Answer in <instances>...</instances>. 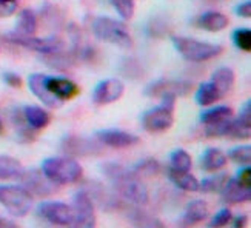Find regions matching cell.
Here are the masks:
<instances>
[{
  "label": "cell",
  "mask_w": 251,
  "mask_h": 228,
  "mask_svg": "<svg viewBox=\"0 0 251 228\" xmlns=\"http://www.w3.org/2000/svg\"><path fill=\"white\" fill-rule=\"evenodd\" d=\"M73 213H74V227L79 228H93L96 227V205L85 190H79L73 196Z\"/></svg>",
  "instance_id": "9c48e42d"
},
{
  "label": "cell",
  "mask_w": 251,
  "mask_h": 228,
  "mask_svg": "<svg viewBox=\"0 0 251 228\" xmlns=\"http://www.w3.org/2000/svg\"><path fill=\"white\" fill-rule=\"evenodd\" d=\"M231 218H233L231 210H230V208H222V210L211 219V222L208 224V227H214V228H216V227H225L228 222H231Z\"/></svg>",
  "instance_id": "ab89813d"
},
{
  "label": "cell",
  "mask_w": 251,
  "mask_h": 228,
  "mask_svg": "<svg viewBox=\"0 0 251 228\" xmlns=\"http://www.w3.org/2000/svg\"><path fill=\"white\" fill-rule=\"evenodd\" d=\"M174 47L179 51V54L190 62H205L217 57L224 51L221 45L216 43H208L202 40H196L190 37H182V36H173L171 37Z\"/></svg>",
  "instance_id": "277c9868"
},
{
  "label": "cell",
  "mask_w": 251,
  "mask_h": 228,
  "mask_svg": "<svg viewBox=\"0 0 251 228\" xmlns=\"http://www.w3.org/2000/svg\"><path fill=\"white\" fill-rule=\"evenodd\" d=\"M228 22H230L228 17L219 13V11H208V13H203L202 16L196 19V26L205 31L217 32L225 29L228 26Z\"/></svg>",
  "instance_id": "44dd1931"
},
{
  "label": "cell",
  "mask_w": 251,
  "mask_h": 228,
  "mask_svg": "<svg viewBox=\"0 0 251 228\" xmlns=\"http://www.w3.org/2000/svg\"><path fill=\"white\" fill-rule=\"evenodd\" d=\"M219 99H222V94L217 91V88L211 82L199 85V90H198V93H196V102H198L201 106L213 105Z\"/></svg>",
  "instance_id": "f546056e"
},
{
  "label": "cell",
  "mask_w": 251,
  "mask_h": 228,
  "mask_svg": "<svg viewBox=\"0 0 251 228\" xmlns=\"http://www.w3.org/2000/svg\"><path fill=\"white\" fill-rule=\"evenodd\" d=\"M148 32L151 36H154V37H160L165 34V29H163V24L159 20V22H154V24H151L148 25Z\"/></svg>",
  "instance_id": "f6af8a7d"
},
{
  "label": "cell",
  "mask_w": 251,
  "mask_h": 228,
  "mask_svg": "<svg viewBox=\"0 0 251 228\" xmlns=\"http://www.w3.org/2000/svg\"><path fill=\"white\" fill-rule=\"evenodd\" d=\"M121 70H122L124 76H126V77H129V79H137V77H140L142 74H144V68L140 67L139 60H136V59L124 60Z\"/></svg>",
  "instance_id": "f35d334b"
},
{
  "label": "cell",
  "mask_w": 251,
  "mask_h": 228,
  "mask_svg": "<svg viewBox=\"0 0 251 228\" xmlns=\"http://www.w3.org/2000/svg\"><path fill=\"white\" fill-rule=\"evenodd\" d=\"M231 221H233V227H236V228H242L247 224V218L244 214L242 216H236V218H231Z\"/></svg>",
  "instance_id": "bcb514c9"
},
{
  "label": "cell",
  "mask_w": 251,
  "mask_h": 228,
  "mask_svg": "<svg viewBox=\"0 0 251 228\" xmlns=\"http://www.w3.org/2000/svg\"><path fill=\"white\" fill-rule=\"evenodd\" d=\"M42 173L56 185L79 182L83 168L73 157H50L42 162Z\"/></svg>",
  "instance_id": "7a4b0ae2"
},
{
  "label": "cell",
  "mask_w": 251,
  "mask_h": 228,
  "mask_svg": "<svg viewBox=\"0 0 251 228\" xmlns=\"http://www.w3.org/2000/svg\"><path fill=\"white\" fill-rule=\"evenodd\" d=\"M93 32L94 36L106 43H113L124 50L133 48V37H131L128 28L116 19L111 17H97L93 22Z\"/></svg>",
  "instance_id": "3957f363"
},
{
  "label": "cell",
  "mask_w": 251,
  "mask_h": 228,
  "mask_svg": "<svg viewBox=\"0 0 251 228\" xmlns=\"http://www.w3.org/2000/svg\"><path fill=\"white\" fill-rule=\"evenodd\" d=\"M222 201L225 203H242L251 199V187H245L236 177H228L225 187L222 188Z\"/></svg>",
  "instance_id": "d6986e66"
},
{
  "label": "cell",
  "mask_w": 251,
  "mask_h": 228,
  "mask_svg": "<svg viewBox=\"0 0 251 228\" xmlns=\"http://www.w3.org/2000/svg\"><path fill=\"white\" fill-rule=\"evenodd\" d=\"M19 180L22 183V187L28 190L32 196L47 198L57 191V185L43 175L42 170L40 171L39 170H24Z\"/></svg>",
  "instance_id": "30bf717a"
},
{
  "label": "cell",
  "mask_w": 251,
  "mask_h": 228,
  "mask_svg": "<svg viewBox=\"0 0 251 228\" xmlns=\"http://www.w3.org/2000/svg\"><path fill=\"white\" fill-rule=\"evenodd\" d=\"M236 14H237V16H241V17H244V19L251 17V2H250V0H247V2H244V3H241V5H237V8H236Z\"/></svg>",
  "instance_id": "ee69618b"
},
{
  "label": "cell",
  "mask_w": 251,
  "mask_h": 228,
  "mask_svg": "<svg viewBox=\"0 0 251 228\" xmlns=\"http://www.w3.org/2000/svg\"><path fill=\"white\" fill-rule=\"evenodd\" d=\"M62 151L71 157H86L97 156L102 151L100 142L91 137L68 136L62 140Z\"/></svg>",
  "instance_id": "8fae6325"
},
{
  "label": "cell",
  "mask_w": 251,
  "mask_h": 228,
  "mask_svg": "<svg viewBox=\"0 0 251 228\" xmlns=\"http://www.w3.org/2000/svg\"><path fill=\"white\" fill-rule=\"evenodd\" d=\"M230 159L236 164H241V165H250V160H251V147L250 145H242V147H234L230 150L228 153Z\"/></svg>",
  "instance_id": "8d00e7d4"
},
{
  "label": "cell",
  "mask_w": 251,
  "mask_h": 228,
  "mask_svg": "<svg viewBox=\"0 0 251 228\" xmlns=\"http://www.w3.org/2000/svg\"><path fill=\"white\" fill-rule=\"evenodd\" d=\"M42 59L48 67L59 70V71H67L73 67V63L75 62V57L73 52L67 51H57V52H51V54H42Z\"/></svg>",
  "instance_id": "cb8c5ba5"
},
{
  "label": "cell",
  "mask_w": 251,
  "mask_h": 228,
  "mask_svg": "<svg viewBox=\"0 0 251 228\" xmlns=\"http://www.w3.org/2000/svg\"><path fill=\"white\" fill-rule=\"evenodd\" d=\"M234 116L233 110L230 106H214L211 110H206L201 114L199 121L202 125L208 127V125H216V124H221L225 122L228 119H231Z\"/></svg>",
  "instance_id": "83f0119b"
},
{
  "label": "cell",
  "mask_w": 251,
  "mask_h": 228,
  "mask_svg": "<svg viewBox=\"0 0 251 228\" xmlns=\"http://www.w3.org/2000/svg\"><path fill=\"white\" fill-rule=\"evenodd\" d=\"M24 110V116L26 119V122L31 128L34 129H42L48 127L50 124V113L47 110H43V108H39L36 105H28L25 108H22Z\"/></svg>",
  "instance_id": "484cf974"
},
{
  "label": "cell",
  "mask_w": 251,
  "mask_h": 228,
  "mask_svg": "<svg viewBox=\"0 0 251 228\" xmlns=\"http://www.w3.org/2000/svg\"><path fill=\"white\" fill-rule=\"evenodd\" d=\"M42 19H43V22H45V25L48 28H52V29L60 28L62 24H63V14H62V11L56 5H51V3L43 5Z\"/></svg>",
  "instance_id": "1f68e13d"
},
{
  "label": "cell",
  "mask_w": 251,
  "mask_h": 228,
  "mask_svg": "<svg viewBox=\"0 0 251 228\" xmlns=\"http://www.w3.org/2000/svg\"><path fill=\"white\" fill-rule=\"evenodd\" d=\"M5 40L9 43H14L17 47L26 48L31 51H36L39 54H51V52H57L63 50L65 43L62 39L52 36V37H36L32 36H24L19 34L16 31H11L5 34Z\"/></svg>",
  "instance_id": "52a82bcc"
},
{
  "label": "cell",
  "mask_w": 251,
  "mask_h": 228,
  "mask_svg": "<svg viewBox=\"0 0 251 228\" xmlns=\"http://www.w3.org/2000/svg\"><path fill=\"white\" fill-rule=\"evenodd\" d=\"M96 139L102 145L111 148H129L140 142V139L137 136L122 131V129H102V131L96 133Z\"/></svg>",
  "instance_id": "9a60e30c"
},
{
  "label": "cell",
  "mask_w": 251,
  "mask_h": 228,
  "mask_svg": "<svg viewBox=\"0 0 251 228\" xmlns=\"http://www.w3.org/2000/svg\"><path fill=\"white\" fill-rule=\"evenodd\" d=\"M193 90V83L187 80H170V79H160L152 82L145 88V94L150 97H162L163 96H187Z\"/></svg>",
  "instance_id": "7c38bea8"
},
{
  "label": "cell",
  "mask_w": 251,
  "mask_h": 228,
  "mask_svg": "<svg viewBox=\"0 0 251 228\" xmlns=\"http://www.w3.org/2000/svg\"><path fill=\"white\" fill-rule=\"evenodd\" d=\"M19 6V0H0V19L11 17Z\"/></svg>",
  "instance_id": "60d3db41"
},
{
  "label": "cell",
  "mask_w": 251,
  "mask_h": 228,
  "mask_svg": "<svg viewBox=\"0 0 251 228\" xmlns=\"http://www.w3.org/2000/svg\"><path fill=\"white\" fill-rule=\"evenodd\" d=\"M17 225L14 222H9L3 218H0V228H16Z\"/></svg>",
  "instance_id": "7dc6e473"
},
{
  "label": "cell",
  "mask_w": 251,
  "mask_h": 228,
  "mask_svg": "<svg viewBox=\"0 0 251 228\" xmlns=\"http://www.w3.org/2000/svg\"><path fill=\"white\" fill-rule=\"evenodd\" d=\"M128 218L137 227H151V228L163 227V224L157 218H154V216H151L150 213H147L144 210H139V208H131V211L128 213Z\"/></svg>",
  "instance_id": "d6a6232c"
},
{
  "label": "cell",
  "mask_w": 251,
  "mask_h": 228,
  "mask_svg": "<svg viewBox=\"0 0 251 228\" xmlns=\"http://www.w3.org/2000/svg\"><path fill=\"white\" fill-rule=\"evenodd\" d=\"M9 121L14 128V137L20 144H31L36 140L37 129L31 128L24 116V110L22 108H14L9 111Z\"/></svg>",
  "instance_id": "2e32d148"
},
{
  "label": "cell",
  "mask_w": 251,
  "mask_h": 228,
  "mask_svg": "<svg viewBox=\"0 0 251 228\" xmlns=\"http://www.w3.org/2000/svg\"><path fill=\"white\" fill-rule=\"evenodd\" d=\"M103 175L111 180L119 198L134 205H147L150 201L147 187L139 180L133 170H128L116 162H106L102 165Z\"/></svg>",
  "instance_id": "6da1fadb"
},
{
  "label": "cell",
  "mask_w": 251,
  "mask_h": 228,
  "mask_svg": "<svg viewBox=\"0 0 251 228\" xmlns=\"http://www.w3.org/2000/svg\"><path fill=\"white\" fill-rule=\"evenodd\" d=\"M3 131V124H2V119H0V133Z\"/></svg>",
  "instance_id": "c3c4849f"
},
{
  "label": "cell",
  "mask_w": 251,
  "mask_h": 228,
  "mask_svg": "<svg viewBox=\"0 0 251 228\" xmlns=\"http://www.w3.org/2000/svg\"><path fill=\"white\" fill-rule=\"evenodd\" d=\"M170 164H171V168H174V170L190 171L191 165H193V160H191L190 153H187L185 150H176V151H173L170 156Z\"/></svg>",
  "instance_id": "e575fe53"
},
{
  "label": "cell",
  "mask_w": 251,
  "mask_h": 228,
  "mask_svg": "<svg viewBox=\"0 0 251 228\" xmlns=\"http://www.w3.org/2000/svg\"><path fill=\"white\" fill-rule=\"evenodd\" d=\"M234 45L245 52L251 51V29L250 28H239L233 32Z\"/></svg>",
  "instance_id": "d590c367"
},
{
  "label": "cell",
  "mask_w": 251,
  "mask_h": 228,
  "mask_svg": "<svg viewBox=\"0 0 251 228\" xmlns=\"http://www.w3.org/2000/svg\"><path fill=\"white\" fill-rule=\"evenodd\" d=\"M236 179L242 183L245 187H251V168L250 165H245V168H242L239 171V175L236 176Z\"/></svg>",
  "instance_id": "7bdbcfd3"
},
{
  "label": "cell",
  "mask_w": 251,
  "mask_h": 228,
  "mask_svg": "<svg viewBox=\"0 0 251 228\" xmlns=\"http://www.w3.org/2000/svg\"><path fill=\"white\" fill-rule=\"evenodd\" d=\"M208 203H206L205 201H193L188 203L187 210H185L183 216L180 218L179 221V225L180 227H193V225H198L199 222L205 221L206 218H208Z\"/></svg>",
  "instance_id": "ffe728a7"
},
{
  "label": "cell",
  "mask_w": 251,
  "mask_h": 228,
  "mask_svg": "<svg viewBox=\"0 0 251 228\" xmlns=\"http://www.w3.org/2000/svg\"><path fill=\"white\" fill-rule=\"evenodd\" d=\"M110 2L124 20H129L134 16V0H110Z\"/></svg>",
  "instance_id": "74e56055"
},
{
  "label": "cell",
  "mask_w": 251,
  "mask_h": 228,
  "mask_svg": "<svg viewBox=\"0 0 251 228\" xmlns=\"http://www.w3.org/2000/svg\"><path fill=\"white\" fill-rule=\"evenodd\" d=\"M37 214L57 227H74V213L71 205L60 201H45L37 207Z\"/></svg>",
  "instance_id": "ba28073f"
},
{
  "label": "cell",
  "mask_w": 251,
  "mask_h": 228,
  "mask_svg": "<svg viewBox=\"0 0 251 228\" xmlns=\"http://www.w3.org/2000/svg\"><path fill=\"white\" fill-rule=\"evenodd\" d=\"M174 106L176 96H163L162 103L142 116V125L150 133H163L171 128L174 122Z\"/></svg>",
  "instance_id": "5b68a950"
},
{
  "label": "cell",
  "mask_w": 251,
  "mask_h": 228,
  "mask_svg": "<svg viewBox=\"0 0 251 228\" xmlns=\"http://www.w3.org/2000/svg\"><path fill=\"white\" fill-rule=\"evenodd\" d=\"M3 80L8 86H13V88H20V86L24 85V80H22L20 76L14 73H5Z\"/></svg>",
  "instance_id": "b9f144b4"
},
{
  "label": "cell",
  "mask_w": 251,
  "mask_h": 228,
  "mask_svg": "<svg viewBox=\"0 0 251 228\" xmlns=\"http://www.w3.org/2000/svg\"><path fill=\"white\" fill-rule=\"evenodd\" d=\"M136 175L140 177H152V176H157L160 173V164L156 159H142L140 162L134 165L133 170Z\"/></svg>",
  "instance_id": "836d02e7"
},
{
  "label": "cell",
  "mask_w": 251,
  "mask_h": 228,
  "mask_svg": "<svg viewBox=\"0 0 251 228\" xmlns=\"http://www.w3.org/2000/svg\"><path fill=\"white\" fill-rule=\"evenodd\" d=\"M210 82L216 86L217 91H219L222 96H225L231 91L233 85H234V73L231 68L221 67L213 73Z\"/></svg>",
  "instance_id": "d4e9b609"
},
{
  "label": "cell",
  "mask_w": 251,
  "mask_h": 228,
  "mask_svg": "<svg viewBox=\"0 0 251 228\" xmlns=\"http://www.w3.org/2000/svg\"><path fill=\"white\" fill-rule=\"evenodd\" d=\"M226 165V156L224 151H221L219 148H206L205 153L202 154L201 159V168L203 171L208 173H214L219 171Z\"/></svg>",
  "instance_id": "7402d4cb"
},
{
  "label": "cell",
  "mask_w": 251,
  "mask_h": 228,
  "mask_svg": "<svg viewBox=\"0 0 251 228\" xmlns=\"http://www.w3.org/2000/svg\"><path fill=\"white\" fill-rule=\"evenodd\" d=\"M168 177H170V180L174 183V185H176L177 188H180V190H183V191H190V193L199 191V180L196 179L190 171L170 168Z\"/></svg>",
  "instance_id": "603a6c76"
},
{
  "label": "cell",
  "mask_w": 251,
  "mask_h": 228,
  "mask_svg": "<svg viewBox=\"0 0 251 228\" xmlns=\"http://www.w3.org/2000/svg\"><path fill=\"white\" fill-rule=\"evenodd\" d=\"M0 205L16 218H25L32 210V194L20 185H0Z\"/></svg>",
  "instance_id": "8992f818"
},
{
  "label": "cell",
  "mask_w": 251,
  "mask_h": 228,
  "mask_svg": "<svg viewBox=\"0 0 251 228\" xmlns=\"http://www.w3.org/2000/svg\"><path fill=\"white\" fill-rule=\"evenodd\" d=\"M48 91L57 97L59 101H70L79 94V86L67 77H47L45 79Z\"/></svg>",
  "instance_id": "ac0fdd59"
},
{
  "label": "cell",
  "mask_w": 251,
  "mask_h": 228,
  "mask_svg": "<svg viewBox=\"0 0 251 228\" xmlns=\"http://www.w3.org/2000/svg\"><path fill=\"white\" fill-rule=\"evenodd\" d=\"M24 165L16 157L0 156V180H13L19 179L24 173Z\"/></svg>",
  "instance_id": "4316f807"
},
{
  "label": "cell",
  "mask_w": 251,
  "mask_h": 228,
  "mask_svg": "<svg viewBox=\"0 0 251 228\" xmlns=\"http://www.w3.org/2000/svg\"><path fill=\"white\" fill-rule=\"evenodd\" d=\"M45 79H47V76H43V74H31L28 77V86H29L31 93L34 94L45 106L57 108V106L62 105V101H59L57 97H54L48 91Z\"/></svg>",
  "instance_id": "e0dca14e"
},
{
  "label": "cell",
  "mask_w": 251,
  "mask_h": 228,
  "mask_svg": "<svg viewBox=\"0 0 251 228\" xmlns=\"http://www.w3.org/2000/svg\"><path fill=\"white\" fill-rule=\"evenodd\" d=\"M125 91L124 83L119 79H105L96 86L93 101L96 105H108L119 101Z\"/></svg>",
  "instance_id": "5bb4252c"
},
{
  "label": "cell",
  "mask_w": 251,
  "mask_h": 228,
  "mask_svg": "<svg viewBox=\"0 0 251 228\" xmlns=\"http://www.w3.org/2000/svg\"><path fill=\"white\" fill-rule=\"evenodd\" d=\"M37 31V16L32 9H22L17 19L16 32L24 36H32Z\"/></svg>",
  "instance_id": "f1b7e54d"
},
{
  "label": "cell",
  "mask_w": 251,
  "mask_h": 228,
  "mask_svg": "<svg viewBox=\"0 0 251 228\" xmlns=\"http://www.w3.org/2000/svg\"><path fill=\"white\" fill-rule=\"evenodd\" d=\"M82 190L86 191V194L91 198L94 205H97V207H100L103 210H119L122 207L119 198H116L114 194H111L99 182H94V180L85 182Z\"/></svg>",
  "instance_id": "4fadbf2b"
},
{
  "label": "cell",
  "mask_w": 251,
  "mask_h": 228,
  "mask_svg": "<svg viewBox=\"0 0 251 228\" xmlns=\"http://www.w3.org/2000/svg\"><path fill=\"white\" fill-rule=\"evenodd\" d=\"M226 180H228L226 173H217V175H213L199 182V190L203 193H221L222 188L225 187Z\"/></svg>",
  "instance_id": "4dcf8cb0"
}]
</instances>
